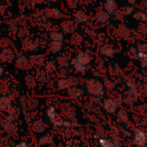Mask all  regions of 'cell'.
<instances>
[{
  "mask_svg": "<svg viewBox=\"0 0 147 147\" xmlns=\"http://www.w3.org/2000/svg\"><path fill=\"white\" fill-rule=\"evenodd\" d=\"M46 115H47V117L49 119L50 122L53 126L60 127H66V128H70V127H73L75 125L74 122L64 120L63 117L56 112L55 108L53 107V106H50V107H48L47 109Z\"/></svg>",
  "mask_w": 147,
  "mask_h": 147,
  "instance_id": "cell-1",
  "label": "cell"
},
{
  "mask_svg": "<svg viewBox=\"0 0 147 147\" xmlns=\"http://www.w3.org/2000/svg\"><path fill=\"white\" fill-rule=\"evenodd\" d=\"M116 37H118L121 40H129V39H134L138 40L139 37H141L139 34H137L135 31H133L128 26L125 24H120L115 32Z\"/></svg>",
  "mask_w": 147,
  "mask_h": 147,
  "instance_id": "cell-2",
  "label": "cell"
},
{
  "mask_svg": "<svg viewBox=\"0 0 147 147\" xmlns=\"http://www.w3.org/2000/svg\"><path fill=\"white\" fill-rule=\"evenodd\" d=\"M78 28V24L71 18H65L61 21L59 24V31L65 36V35H71L73 33L77 32Z\"/></svg>",
  "mask_w": 147,
  "mask_h": 147,
  "instance_id": "cell-3",
  "label": "cell"
},
{
  "mask_svg": "<svg viewBox=\"0 0 147 147\" xmlns=\"http://www.w3.org/2000/svg\"><path fill=\"white\" fill-rule=\"evenodd\" d=\"M40 47V46L37 36L29 35L28 38L22 40V48L27 53H34L38 51Z\"/></svg>",
  "mask_w": 147,
  "mask_h": 147,
  "instance_id": "cell-4",
  "label": "cell"
},
{
  "mask_svg": "<svg viewBox=\"0 0 147 147\" xmlns=\"http://www.w3.org/2000/svg\"><path fill=\"white\" fill-rule=\"evenodd\" d=\"M13 109H11L9 112V115L3 120V127L6 133L9 134H13L17 127V121L16 117V114L12 112Z\"/></svg>",
  "mask_w": 147,
  "mask_h": 147,
  "instance_id": "cell-5",
  "label": "cell"
},
{
  "mask_svg": "<svg viewBox=\"0 0 147 147\" xmlns=\"http://www.w3.org/2000/svg\"><path fill=\"white\" fill-rule=\"evenodd\" d=\"M86 87L88 91L96 96L102 97L103 95V84L96 79H89L86 83Z\"/></svg>",
  "mask_w": 147,
  "mask_h": 147,
  "instance_id": "cell-6",
  "label": "cell"
},
{
  "mask_svg": "<svg viewBox=\"0 0 147 147\" xmlns=\"http://www.w3.org/2000/svg\"><path fill=\"white\" fill-rule=\"evenodd\" d=\"M44 15L47 19H54V20H64L65 18H68V16L65 11L59 9V8H50L47 7L43 9Z\"/></svg>",
  "mask_w": 147,
  "mask_h": 147,
  "instance_id": "cell-7",
  "label": "cell"
},
{
  "mask_svg": "<svg viewBox=\"0 0 147 147\" xmlns=\"http://www.w3.org/2000/svg\"><path fill=\"white\" fill-rule=\"evenodd\" d=\"M61 116L64 120L73 122L76 120V109L70 104L65 103L61 105Z\"/></svg>",
  "mask_w": 147,
  "mask_h": 147,
  "instance_id": "cell-8",
  "label": "cell"
},
{
  "mask_svg": "<svg viewBox=\"0 0 147 147\" xmlns=\"http://www.w3.org/2000/svg\"><path fill=\"white\" fill-rule=\"evenodd\" d=\"M133 143L139 147H143L147 143V134L140 128H136L133 136Z\"/></svg>",
  "mask_w": 147,
  "mask_h": 147,
  "instance_id": "cell-9",
  "label": "cell"
},
{
  "mask_svg": "<svg viewBox=\"0 0 147 147\" xmlns=\"http://www.w3.org/2000/svg\"><path fill=\"white\" fill-rule=\"evenodd\" d=\"M72 19L78 24H88L91 22V17L83 9H78L72 14Z\"/></svg>",
  "mask_w": 147,
  "mask_h": 147,
  "instance_id": "cell-10",
  "label": "cell"
},
{
  "mask_svg": "<svg viewBox=\"0 0 147 147\" xmlns=\"http://www.w3.org/2000/svg\"><path fill=\"white\" fill-rule=\"evenodd\" d=\"M15 65L17 69H20L22 71H27L32 68V65L29 62L28 58L22 53L19 54L18 57H16V61H15Z\"/></svg>",
  "mask_w": 147,
  "mask_h": 147,
  "instance_id": "cell-11",
  "label": "cell"
},
{
  "mask_svg": "<svg viewBox=\"0 0 147 147\" xmlns=\"http://www.w3.org/2000/svg\"><path fill=\"white\" fill-rule=\"evenodd\" d=\"M16 58L14 50L10 47L1 49L0 51V62L2 63H12Z\"/></svg>",
  "mask_w": 147,
  "mask_h": 147,
  "instance_id": "cell-12",
  "label": "cell"
},
{
  "mask_svg": "<svg viewBox=\"0 0 147 147\" xmlns=\"http://www.w3.org/2000/svg\"><path fill=\"white\" fill-rule=\"evenodd\" d=\"M111 16L108 14L102 8V9H97L95 14V19L96 21L101 24V25H106L110 22Z\"/></svg>",
  "mask_w": 147,
  "mask_h": 147,
  "instance_id": "cell-13",
  "label": "cell"
},
{
  "mask_svg": "<svg viewBox=\"0 0 147 147\" xmlns=\"http://www.w3.org/2000/svg\"><path fill=\"white\" fill-rule=\"evenodd\" d=\"M139 96L138 88H128L123 96V101L128 104H132L136 102Z\"/></svg>",
  "mask_w": 147,
  "mask_h": 147,
  "instance_id": "cell-14",
  "label": "cell"
},
{
  "mask_svg": "<svg viewBox=\"0 0 147 147\" xmlns=\"http://www.w3.org/2000/svg\"><path fill=\"white\" fill-rule=\"evenodd\" d=\"M84 42V35L79 33V32H75L73 33L71 37H70V40H69V43L71 45V47L72 48H79L83 43Z\"/></svg>",
  "mask_w": 147,
  "mask_h": 147,
  "instance_id": "cell-15",
  "label": "cell"
},
{
  "mask_svg": "<svg viewBox=\"0 0 147 147\" xmlns=\"http://www.w3.org/2000/svg\"><path fill=\"white\" fill-rule=\"evenodd\" d=\"M102 9L108 14L113 16L116 13V11L119 9V6H118L116 0H104L103 4H102Z\"/></svg>",
  "mask_w": 147,
  "mask_h": 147,
  "instance_id": "cell-16",
  "label": "cell"
},
{
  "mask_svg": "<svg viewBox=\"0 0 147 147\" xmlns=\"http://www.w3.org/2000/svg\"><path fill=\"white\" fill-rule=\"evenodd\" d=\"M7 24H8V34H9V36L11 37V38L16 37V32H17V29H18V28L20 26V24L16 21V17L10 18L7 22Z\"/></svg>",
  "mask_w": 147,
  "mask_h": 147,
  "instance_id": "cell-17",
  "label": "cell"
},
{
  "mask_svg": "<svg viewBox=\"0 0 147 147\" xmlns=\"http://www.w3.org/2000/svg\"><path fill=\"white\" fill-rule=\"evenodd\" d=\"M77 60H78L80 63L89 65L91 61H92V57L91 55L84 51H78L75 53V57H74Z\"/></svg>",
  "mask_w": 147,
  "mask_h": 147,
  "instance_id": "cell-18",
  "label": "cell"
},
{
  "mask_svg": "<svg viewBox=\"0 0 147 147\" xmlns=\"http://www.w3.org/2000/svg\"><path fill=\"white\" fill-rule=\"evenodd\" d=\"M116 49L114 46L110 45V44H103L100 49H99V53L102 55V56H104V57H107V58H110V57H113L115 53H116Z\"/></svg>",
  "mask_w": 147,
  "mask_h": 147,
  "instance_id": "cell-19",
  "label": "cell"
},
{
  "mask_svg": "<svg viewBox=\"0 0 147 147\" xmlns=\"http://www.w3.org/2000/svg\"><path fill=\"white\" fill-rule=\"evenodd\" d=\"M29 62L34 66H42L46 63V57L44 54H33L28 57Z\"/></svg>",
  "mask_w": 147,
  "mask_h": 147,
  "instance_id": "cell-20",
  "label": "cell"
},
{
  "mask_svg": "<svg viewBox=\"0 0 147 147\" xmlns=\"http://www.w3.org/2000/svg\"><path fill=\"white\" fill-rule=\"evenodd\" d=\"M11 109V98L9 96H3L0 98V111L9 113Z\"/></svg>",
  "mask_w": 147,
  "mask_h": 147,
  "instance_id": "cell-21",
  "label": "cell"
},
{
  "mask_svg": "<svg viewBox=\"0 0 147 147\" xmlns=\"http://www.w3.org/2000/svg\"><path fill=\"white\" fill-rule=\"evenodd\" d=\"M103 108H104V109H105L108 113H109V114H114V113L116 112L117 108H118V105H117L116 102H115L114 99L108 98V99L104 100Z\"/></svg>",
  "mask_w": 147,
  "mask_h": 147,
  "instance_id": "cell-22",
  "label": "cell"
},
{
  "mask_svg": "<svg viewBox=\"0 0 147 147\" xmlns=\"http://www.w3.org/2000/svg\"><path fill=\"white\" fill-rule=\"evenodd\" d=\"M57 65L60 68H68L71 65V59L65 53H61L57 57Z\"/></svg>",
  "mask_w": 147,
  "mask_h": 147,
  "instance_id": "cell-23",
  "label": "cell"
},
{
  "mask_svg": "<svg viewBox=\"0 0 147 147\" xmlns=\"http://www.w3.org/2000/svg\"><path fill=\"white\" fill-rule=\"evenodd\" d=\"M71 65L73 66V68H74V70L76 71H78L79 73H82V74H84L88 71V68H89V65H84V64L80 63L75 58H72L71 59Z\"/></svg>",
  "mask_w": 147,
  "mask_h": 147,
  "instance_id": "cell-24",
  "label": "cell"
},
{
  "mask_svg": "<svg viewBox=\"0 0 147 147\" xmlns=\"http://www.w3.org/2000/svg\"><path fill=\"white\" fill-rule=\"evenodd\" d=\"M68 90V96L72 100H78L80 99L83 95H84V91L83 90L79 89L78 87L77 86H74V87H71L70 89L67 90Z\"/></svg>",
  "mask_w": 147,
  "mask_h": 147,
  "instance_id": "cell-25",
  "label": "cell"
},
{
  "mask_svg": "<svg viewBox=\"0 0 147 147\" xmlns=\"http://www.w3.org/2000/svg\"><path fill=\"white\" fill-rule=\"evenodd\" d=\"M29 35H30V30H29L28 27L24 24L20 25L17 29V32H16V37L19 40H23L24 39L28 38Z\"/></svg>",
  "mask_w": 147,
  "mask_h": 147,
  "instance_id": "cell-26",
  "label": "cell"
},
{
  "mask_svg": "<svg viewBox=\"0 0 147 147\" xmlns=\"http://www.w3.org/2000/svg\"><path fill=\"white\" fill-rule=\"evenodd\" d=\"M57 68H58V65L57 62L51 59V60H47L46 61L45 65H44V70L46 71V72L48 75H53L57 71Z\"/></svg>",
  "mask_w": 147,
  "mask_h": 147,
  "instance_id": "cell-27",
  "label": "cell"
},
{
  "mask_svg": "<svg viewBox=\"0 0 147 147\" xmlns=\"http://www.w3.org/2000/svg\"><path fill=\"white\" fill-rule=\"evenodd\" d=\"M47 129V124L42 120H37L32 124V130L37 134H42Z\"/></svg>",
  "mask_w": 147,
  "mask_h": 147,
  "instance_id": "cell-28",
  "label": "cell"
},
{
  "mask_svg": "<svg viewBox=\"0 0 147 147\" xmlns=\"http://www.w3.org/2000/svg\"><path fill=\"white\" fill-rule=\"evenodd\" d=\"M34 78H35V79H36V81L38 83L44 84V83H46L47 81L48 74L46 72L44 68H39V69H37V71L35 72Z\"/></svg>",
  "mask_w": 147,
  "mask_h": 147,
  "instance_id": "cell-29",
  "label": "cell"
},
{
  "mask_svg": "<svg viewBox=\"0 0 147 147\" xmlns=\"http://www.w3.org/2000/svg\"><path fill=\"white\" fill-rule=\"evenodd\" d=\"M134 19L139 22L140 23L146 22L147 19V11H144L141 9H137L134 11V13L132 15Z\"/></svg>",
  "mask_w": 147,
  "mask_h": 147,
  "instance_id": "cell-30",
  "label": "cell"
},
{
  "mask_svg": "<svg viewBox=\"0 0 147 147\" xmlns=\"http://www.w3.org/2000/svg\"><path fill=\"white\" fill-rule=\"evenodd\" d=\"M63 46L61 41H50L48 43V49L52 53H58L63 49Z\"/></svg>",
  "mask_w": 147,
  "mask_h": 147,
  "instance_id": "cell-31",
  "label": "cell"
},
{
  "mask_svg": "<svg viewBox=\"0 0 147 147\" xmlns=\"http://www.w3.org/2000/svg\"><path fill=\"white\" fill-rule=\"evenodd\" d=\"M57 87L60 90L70 89L71 87V80H70V77L65 78H59V80L57 82Z\"/></svg>",
  "mask_w": 147,
  "mask_h": 147,
  "instance_id": "cell-32",
  "label": "cell"
},
{
  "mask_svg": "<svg viewBox=\"0 0 147 147\" xmlns=\"http://www.w3.org/2000/svg\"><path fill=\"white\" fill-rule=\"evenodd\" d=\"M39 146H53L54 140L51 134H44L39 139Z\"/></svg>",
  "mask_w": 147,
  "mask_h": 147,
  "instance_id": "cell-33",
  "label": "cell"
},
{
  "mask_svg": "<svg viewBox=\"0 0 147 147\" xmlns=\"http://www.w3.org/2000/svg\"><path fill=\"white\" fill-rule=\"evenodd\" d=\"M49 39L51 41H61V42H63V40L65 39V35L59 30H55V31H52L49 33Z\"/></svg>",
  "mask_w": 147,
  "mask_h": 147,
  "instance_id": "cell-34",
  "label": "cell"
},
{
  "mask_svg": "<svg viewBox=\"0 0 147 147\" xmlns=\"http://www.w3.org/2000/svg\"><path fill=\"white\" fill-rule=\"evenodd\" d=\"M24 82H25V84L28 88L29 89H34L36 87V84H37V81L34 78V76L31 75V74H28L25 76L24 78Z\"/></svg>",
  "mask_w": 147,
  "mask_h": 147,
  "instance_id": "cell-35",
  "label": "cell"
},
{
  "mask_svg": "<svg viewBox=\"0 0 147 147\" xmlns=\"http://www.w3.org/2000/svg\"><path fill=\"white\" fill-rule=\"evenodd\" d=\"M120 10H121V12L122 13V15L124 16H132L134 13L135 8L133 5H129V4L127 5H127H124L122 8H121Z\"/></svg>",
  "mask_w": 147,
  "mask_h": 147,
  "instance_id": "cell-36",
  "label": "cell"
},
{
  "mask_svg": "<svg viewBox=\"0 0 147 147\" xmlns=\"http://www.w3.org/2000/svg\"><path fill=\"white\" fill-rule=\"evenodd\" d=\"M137 34H139L141 37L142 36H147V23H139L134 30Z\"/></svg>",
  "mask_w": 147,
  "mask_h": 147,
  "instance_id": "cell-37",
  "label": "cell"
},
{
  "mask_svg": "<svg viewBox=\"0 0 147 147\" xmlns=\"http://www.w3.org/2000/svg\"><path fill=\"white\" fill-rule=\"evenodd\" d=\"M98 143L101 147H115L111 139L107 137H102L98 139Z\"/></svg>",
  "mask_w": 147,
  "mask_h": 147,
  "instance_id": "cell-38",
  "label": "cell"
},
{
  "mask_svg": "<svg viewBox=\"0 0 147 147\" xmlns=\"http://www.w3.org/2000/svg\"><path fill=\"white\" fill-rule=\"evenodd\" d=\"M11 44H12V41L9 37H6V36L1 37V39H0V48L1 49L10 47Z\"/></svg>",
  "mask_w": 147,
  "mask_h": 147,
  "instance_id": "cell-39",
  "label": "cell"
},
{
  "mask_svg": "<svg viewBox=\"0 0 147 147\" xmlns=\"http://www.w3.org/2000/svg\"><path fill=\"white\" fill-rule=\"evenodd\" d=\"M65 3L70 9H76L78 6H80L79 0H65Z\"/></svg>",
  "mask_w": 147,
  "mask_h": 147,
  "instance_id": "cell-40",
  "label": "cell"
},
{
  "mask_svg": "<svg viewBox=\"0 0 147 147\" xmlns=\"http://www.w3.org/2000/svg\"><path fill=\"white\" fill-rule=\"evenodd\" d=\"M38 37V40L40 43V46L41 47H46L47 46H48V38L45 34H40Z\"/></svg>",
  "mask_w": 147,
  "mask_h": 147,
  "instance_id": "cell-41",
  "label": "cell"
},
{
  "mask_svg": "<svg viewBox=\"0 0 147 147\" xmlns=\"http://www.w3.org/2000/svg\"><path fill=\"white\" fill-rule=\"evenodd\" d=\"M117 116H118V119L121 121V122H127V120H128V114L126 110L124 109H121L118 111L117 113Z\"/></svg>",
  "mask_w": 147,
  "mask_h": 147,
  "instance_id": "cell-42",
  "label": "cell"
},
{
  "mask_svg": "<svg viewBox=\"0 0 147 147\" xmlns=\"http://www.w3.org/2000/svg\"><path fill=\"white\" fill-rule=\"evenodd\" d=\"M57 75H58L59 78H69V77H70V71H68L67 68H60V69L57 71Z\"/></svg>",
  "mask_w": 147,
  "mask_h": 147,
  "instance_id": "cell-43",
  "label": "cell"
},
{
  "mask_svg": "<svg viewBox=\"0 0 147 147\" xmlns=\"http://www.w3.org/2000/svg\"><path fill=\"white\" fill-rule=\"evenodd\" d=\"M128 56L133 59H137L138 56V49L136 47H131L128 49Z\"/></svg>",
  "mask_w": 147,
  "mask_h": 147,
  "instance_id": "cell-44",
  "label": "cell"
},
{
  "mask_svg": "<svg viewBox=\"0 0 147 147\" xmlns=\"http://www.w3.org/2000/svg\"><path fill=\"white\" fill-rule=\"evenodd\" d=\"M137 49L139 52H142V53H147V43L145 42H140L137 45Z\"/></svg>",
  "mask_w": 147,
  "mask_h": 147,
  "instance_id": "cell-45",
  "label": "cell"
},
{
  "mask_svg": "<svg viewBox=\"0 0 147 147\" xmlns=\"http://www.w3.org/2000/svg\"><path fill=\"white\" fill-rule=\"evenodd\" d=\"M27 104H28V108H29L30 109H35V108L37 107L38 102H37V100H34V99L30 98V99L28 100Z\"/></svg>",
  "mask_w": 147,
  "mask_h": 147,
  "instance_id": "cell-46",
  "label": "cell"
},
{
  "mask_svg": "<svg viewBox=\"0 0 147 147\" xmlns=\"http://www.w3.org/2000/svg\"><path fill=\"white\" fill-rule=\"evenodd\" d=\"M47 2V0H29V4L32 8L35 7L36 5H41L44 4Z\"/></svg>",
  "mask_w": 147,
  "mask_h": 147,
  "instance_id": "cell-47",
  "label": "cell"
},
{
  "mask_svg": "<svg viewBox=\"0 0 147 147\" xmlns=\"http://www.w3.org/2000/svg\"><path fill=\"white\" fill-rule=\"evenodd\" d=\"M139 9L147 11V0H140L139 3Z\"/></svg>",
  "mask_w": 147,
  "mask_h": 147,
  "instance_id": "cell-48",
  "label": "cell"
},
{
  "mask_svg": "<svg viewBox=\"0 0 147 147\" xmlns=\"http://www.w3.org/2000/svg\"><path fill=\"white\" fill-rule=\"evenodd\" d=\"M113 16H114L116 20H118V21H122V20L124 19V17H125V16L122 15V13L121 12L120 9L116 11V13H115Z\"/></svg>",
  "mask_w": 147,
  "mask_h": 147,
  "instance_id": "cell-49",
  "label": "cell"
},
{
  "mask_svg": "<svg viewBox=\"0 0 147 147\" xmlns=\"http://www.w3.org/2000/svg\"><path fill=\"white\" fill-rule=\"evenodd\" d=\"M7 10V6L3 3L0 2V16H4Z\"/></svg>",
  "mask_w": 147,
  "mask_h": 147,
  "instance_id": "cell-50",
  "label": "cell"
},
{
  "mask_svg": "<svg viewBox=\"0 0 147 147\" xmlns=\"http://www.w3.org/2000/svg\"><path fill=\"white\" fill-rule=\"evenodd\" d=\"M105 85H106V87L108 88V89H109V90H111V89H114V87H115V84L113 83V82H111L110 80H105Z\"/></svg>",
  "mask_w": 147,
  "mask_h": 147,
  "instance_id": "cell-51",
  "label": "cell"
},
{
  "mask_svg": "<svg viewBox=\"0 0 147 147\" xmlns=\"http://www.w3.org/2000/svg\"><path fill=\"white\" fill-rule=\"evenodd\" d=\"M95 0H79L80 5H89L91 4Z\"/></svg>",
  "mask_w": 147,
  "mask_h": 147,
  "instance_id": "cell-52",
  "label": "cell"
},
{
  "mask_svg": "<svg viewBox=\"0 0 147 147\" xmlns=\"http://www.w3.org/2000/svg\"><path fill=\"white\" fill-rule=\"evenodd\" d=\"M140 66L142 68H147V58L145 59H140Z\"/></svg>",
  "mask_w": 147,
  "mask_h": 147,
  "instance_id": "cell-53",
  "label": "cell"
},
{
  "mask_svg": "<svg viewBox=\"0 0 147 147\" xmlns=\"http://www.w3.org/2000/svg\"><path fill=\"white\" fill-rule=\"evenodd\" d=\"M140 91L143 93V94H146L147 95V84H143L140 87Z\"/></svg>",
  "mask_w": 147,
  "mask_h": 147,
  "instance_id": "cell-54",
  "label": "cell"
},
{
  "mask_svg": "<svg viewBox=\"0 0 147 147\" xmlns=\"http://www.w3.org/2000/svg\"><path fill=\"white\" fill-rule=\"evenodd\" d=\"M16 147H28V144L26 143V142H24V141H22V142H20L19 144H17Z\"/></svg>",
  "mask_w": 147,
  "mask_h": 147,
  "instance_id": "cell-55",
  "label": "cell"
},
{
  "mask_svg": "<svg viewBox=\"0 0 147 147\" xmlns=\"http://www.w3.org/2000/svg\"><path fill=\"white\" fill-rule=\"evenodd\" d=\"M127 3H128L129 5H133V6H134V5L137 3L138 0H127Z\"/></svg>",
  "mask_w": 147,
  "mask_h": 147,
  "instance_id": "cell-56",
  "label": "cell"
},
{
  "mask_svg": "<svg viewBox=\"0 0 147 147\" xmlns=\"http://www.w3.org/2000/svg\"><path fill=\"white\" fill-rule=\"evenodd\" d=\"M3 74V66L0 65V77H2Z\"/></svg>",
  "mask_w": 147,
  "mask_h": 147,
  "instance_id": "cell-57",
  "label": "cell"
},
{
  "mask_svg": "<svg viewBox=\"0 0 147 147\" xmlns=\"http://www.w3.org/2000/svg\"><path fill=\"white\" fill-rule=\"evenodd\" d=\"M1 25H2V20L0 19V27H1Z\"/></svg>",
  "mask_w": 147,
  "mask_h": 147,
  "instance_id": "cell-58",
  "label": "cell"
},
{
  "mask_svg": "<svg viewBox=\"0 0 147 147\" xmlns=\"http://www.w3.org/2000/svg\"><path fill=\"white\" fill-rule=\"evenodd\" d=\"M62 147H71V146H62Z\"/></svg>",
  "mask_w": 147,
  "mask_h": 147,
  "instance_id": "cell-59",
  "label": "cell"
},
{
  "mask_svg": "<svg viewBox=\"0 0 147 147\" xmlns=\"http://www.w3.org/2000/svg\"><path fill=\"white\" fill-rule=\"evenodd\" d=\"M1 37H2V36H1V33H0V39H1Z\"/></svg>",
  "mask_w": 147,
  "mask_h": 147,
  "instance_id": "cell-60",
  "label": "cell"
},
{
  "mask_svg": "<svg viewBox=\"0 0 147 147\" xmlns=\"http://www.w3.org/2000/svg\"><path fill=\"white\" fill-rule=\"evenodd\" d=\"M146 23H147V19H146Z\"/></svg>",
  "mask_w": 147,
  "mask_h": 147,
  "instance_id": "cell-61",
  "label": "cell"
}]
</instances>
